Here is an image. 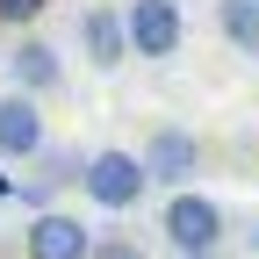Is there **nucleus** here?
Returning a JSON list of instances; mask_svg holds the SVG:
<instances>
[{"label":"nucleus","mask_w":259,"mask_h":259,"mask_svg":"<svg viewBox=\"0 0 259 259\" xmlns=\"http://www.w3.org/2000/svg\"><path fill=\"white\" fill-rule=\"evenodd\" d=\"M79 187H87V202H94V209H108V216H130V209L151 194L144 158H137V151H87Z\"/></svg>","instance_id":"1"},{"label":"nucleus","mask_w":259,"mask_h":259,"mask_svg":"<svg viewBox=\"0 0 259 259\" xmlns=\"http://www.w3.org/2000/svg\"><path fill=\"white\" fill-rule=\"evenodd\" d=\"M158 231H166V245L173 252H223V202L216 194H194V187H173V202H166V216H158Z\"/></svg>","instance_id":"2"},{"label":"nucleus","mask_w":259,"mask_h":259,"mask_svg":"<svg viewBox=\"0 0 259 259\" xmlns=\"http://www.w3.org/2000/svg\"><path fill=\"white\" fill-rule=\"evenodd\" d=\"M144 180L151 187H187L194 173H202V137H194V130H180V122H166V130H151V137H144Z\"/></svg>","instance_id":"3"},{"label":"nucleus","mask_w":259,"mask_h":259,"mask_svg":"<svg viewBox=\"0 0 259 259\" xmlns=\"http://www.w3.org/2000/svg\"><path fill=\"white\" fill-rule=\"evenodd\" d=\"M122 29H130V58H173L187 36V15H180V0H130Z\"/></svg>","instance_id":"4"},{"label":"nucleus","mask_w":259,"mask_h":259,"mask_svg":"<svg viewBox=\"0 0 259 259\" xmlns=\"http://www.w3.org/2000/svg\"><path fill=\"white\" fill-rule=\"evenodd\" d=\"M22 252L29 259H87L94 252V231L79 216H65V209H36L29 231H22Z\"/></svg>","instance_id":"5"},{"label":"nucleus","mask_w":259,"mask_h":259,"mask_svg":"<svg viewBox=\"0 0 259 259\" xmlns=\"http://www.w3.org/2000/svg\"><path fill=\"white\" fill-rule=\"evenodd\" d=\"M79 51H87V65L94 72H115V65L130 58V29H122V8H87L79 15Z\"/></svg>","instance_id":"6"},{"label":"nucleus","mask_w":259,"mask_h":259,"mask_svg":"<svg viewBox=\"0 0 259 259\" xmlns=\"http://www.w3.org/2000/svg\"><path fill=\"white\" fill-rule=\"evenodd\" d=\"M44 151V115H36V94H0V158H36Z\"/></svg>","instance_id":"7"},{"label":"nucleus","mask_w":259,"mask_h":259,"mask_svg":"<svg viewBox=\"0 0 259 259\" xmlns=\"http://www.w3.org/2000/svg\"><path fill=\"white\" fill-rule=\"evenodd\" d=\"M8 72H15L22 94H58V87H65V65H58V51H51L44 36H22V44L8 51Z\"/></svg>","instance_id":"8"},{"label":"nucleus","mask_w":259,"mask_h":259,"mask_svg":"<svg viewBox=\"0 0 259 259\" xmlns=\"http://www.w3.org/2000/svg\"><path fill=\"white\" fill-rule=\"evenodd\" d=\"M79 166H87V151H72V144H44L36 151V180H29V187H15V194H29V202H36V209H51V194L58 187H79Z\"/></svg>","instance_id":"9"},{"label":"nucleus","mask_w":259,"mask_h":259,"mask_svg":"<svg viewBox=\"0 0 259 259\" xmlns=\"http://www.w3.org/2000/svg\"><path fill=\"white\" fill-rule=\"evenodd\" d=\"M216 29L238 58H259V0H216Z\"/></svg>","instance_id":"10"},{"label":"nucleus","mask_w":259,"mask_h":259,"mask_svg":"<svg viewBox=\"0 0 259 259\" xmlns=\"http://www.w3.org/2000/svg\"><path fill=\"white\" fill-rule=\"evenodd\" d=\"M87 259H144V245H137V238H122V231H108V238H94Z\"/></svg>","instance_id":"11"},{"label":"nucleus","mask_w":259,"mask_h":259,"mask_svg":"<svg viewBox=\"0 0 259 259\" xmlns=\"http://www.w3.org/2000/svg\"><path fill=\"white\" fill-rule=\"evenodd\" d=\"M44 8H51V0H0V29H29Z\"/></svg>","instance_id":"12"},{"label":"nucleus","mask_w":259,"mask_h":259,"mask_svg":"<svg viewBox=\"0 0 259 259\" xmlns=\"http://www.w3.org/2000/svg\"><path fill=\"white\" fill-rule=\"evenodd\" d=\"M0 202H15V180H8V173H0Z\"/></svg>","instance_id":"13"},{"label":"nucleus","mask_w":259,"mask_h":259,"mask_svg":"<svg viewBox=\"0 0 259 259\" xmlns=\"http://www.w3.org/2000/svg\"><path fill=\"white\" fill-rule=\"evenodd\" d=\"M173 259H216V252H173Z\"/></svg>","instance_id":"14"},{"label":"nucleus","mask_w":259,"mask_h":259,"mask_svg":"<svg viewBox=\"0 0 259 259\" xmlns=\"http://www.w3.org/2000/svg\"><path fill=\"white\" fill-rule=\"evenodd\" d=\"M252 252H259V223H252Z\"/></svg>","instance_id":"15"}]
</instances>
